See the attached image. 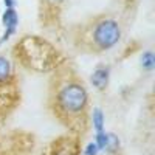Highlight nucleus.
Listing matches in <instances>:
<instances>
[{
    "mask_svg": "<svg viewBox=\"0 0 155 155\" xmlns=\"http://www.w3.org/2000/svg\"><path fill=\"white\" fill-rule=\"evenodd\" d=\"M47 106L53 116L74 134H82L88 127L90 95L88 90L68 64L51 73L48 82Z\"/></svg>",
    "mask_w": 155,
    "mask_h": 155,
    "instance_id": "1",
    "label": "nucleus"
},
{
    "mask_svg": "<svg viewBox=\"0 0 155 155\" xmlns=\"http://www.w3.org/2000/svg\"><path fill=\"white\" fill-rule=\"evenodd\" d=\"M12 59L25 70L33 73H53L64 64L67 58L48 39L36 34H25L14 44L11 50Z\"/></svg>",
    "mask_w": 155,
    "mask_h": 155,
    "instance_id": "2",
    "label": "nucleus"
},
{
    "mask_svg": "<svg viewBox=\"0 0 155 155\" xmlns=\"http://www.w3.org/2000/svg\"><path fill=\"white\" fill-rule=\"evenodd\" d=\"M121 23L109 14H98L71 28V42L81 53H104L121 41Z\"/></svg>",
    "mask_w": 155,
    "mask_h": 155,
    "instance_id": "3",
    "label": "nucleus"
},
{
    "mask_svg": "<svg viewBox=\"0 0 155 155\" xmlns=\"http://www.w3.org/2000/svg\"><path fill=\"white\" fill-rule=\"evenodd\" d=\"M19 104L20 87L14 65L6 56L0 54V121L14 112Z\"/></svg>",
    "mask_w": 155,
    "mask_h": 155,
    "instance_id": "4",
    "label": "nucleus"
},
{
    "mask_svg": "<svg viewBox=\"0 0 155 155\" xmlns=\"http://www.w3.org/2000/svg\"><path fill=\"white\" fill-rule=\"evenodd\" d=\"M67 0H39V22L42 27H58Z\"/></svg>",
    "mask_w": 155,
    "mask_h": 155,
    "instance_id": "5",
    "label": "nucleus"
},
{
    "mask_svg": "<svg viewBox=\"0 0 155 155\" xmlns=\"http://www.w3.org/2000/svg\"><path fill=\"white\" fill-rule=\"evenodd\" d=\"M81 144L78 137L62 135L56 138L50 147V155H79Z\"/></svg>",
    "mask_w": 155,
    "mask_h": 155,
    "instance_id": "6",
    "label": "nucleus"
},
{
    "mask_svg": "<svg viewBox=\"0 0 155 155\" xmlns=\"http://www.w3.org/2000/svg\"><path fill=\"white\" fill-rule=\"evenodd\" d=\"M90 81H92L93 87L99 92H104L109 87V81H110V67L107 65H98L92 76H90Z\"/></svg>",
    "mask_w": 155,
    "mask_h": 155,
    "instance_id": "7",
    "label": "nucleus"
},
{
    "mask_svg": "<svg viewBox=\"0 0 155 155\" xmlns=\"http://www.w3.org/2000/svg\"><path fill=\"white\" fill-rule=\"evenodd\" d=\"M2 23L5 30H16L17 25H19V14L16 8H11V9H5V12L2 14Z\"/></svg>",
    "mask_w": 155,
    "mask_h": 155,
    "instance_id": "8",
    "label": "nucleus"
},
{
    "mask_svg": "<svg viewBox=\"0 0 155 155\" xmlns=\"http://www.w3.org/2000/svg\"><path fill=\"white\" fill-rule=\"evenodd\" d=\"M92 116V124H93V129L95 132L99 134V132H104V123H106V118H104V112H102L99 107H95L90 113Z\"/></svg>",
    "mask_w": 155,
    "mask_h": 155,
    "instance_id": "9",
    "label": "nucleus"
},
{
    "mask_svg": "<svg viewBox=\"0 0 155 155\" xmlns=\"http://www.w3.org/2000/svg\"><path fill=\"white\" fill-rule=\"evenodd\" d=\"M141 67H143L146 71H152L155 68V54L152 53L150 50L144 51L143 54H141Z\"/></svg>",
    "mask_w": 155,
    "mask_h": 155,
    "instance_id": "10",
    "label": "nucleus"
},
{
    "mask_svg": "<svg viewBox=\"0 0 155 155\" xmlns=\"http://www.w3.org/2000/svg\"><path fill=\"white\" fill-rule=\"evenodd\" d=\"M121 147V143H120V138L116 137L115 134L112 132H107V146H106V152L109 153H116Z\"/></svg>",
    "mask_w": 155,
    "mask_h": 155,
    "instance_id": "11",
    "label": "nucleus"
},
{
    "mask_svg": "<svg viewBox=\"0 0 155 155\" xmlns=\"http://www.w3.org/2000/svg\"><path fill=\"white\" fill-rule=\"evenodd\" d=\"M93 143L96 144V147H98V150L101 152V150H106V146H107V132L104 130V132H99V134H96L95 135V141Z\"/></svg>",
    "mask_w": 155,
    "mask_h": 155,
    "instance_id": "12",
    "label": "nucleus"
},
{
    "mask_svg": "<svg viewBox=\"0 0 155 155\" xmlns=\"http://www.w3.org/2000/svg\"><path fill=\"white\" fill-rule=\"evenodd\" d=\"M98 153H99V150L95 143H88L84 149V155H98Z\"/></svg>",
    "mask_w": 155,
    "mask_h": 155,
    "instance_id": "13",
    "label": "nucleus"
},
{
    "mask_svg": "<svg viewBox=\"0 0 155 155\" xmlns=\"http://www.w3.org/2000/svg\"><path fill=\"white\" fill-rule=\"evenodd\" d=\"M137 2H138V0H123V3H124V6L127 9H134L135 5H137Z\"/></svg>",
    "mask_w": 155,
    "mask_h": 155,
    "instance_id": "14",
    "label": "nucleus"
},
{
    "mask_svg": "<svg viewBox=\"0 0 155 155\" xmlns=\"http://www.w3.org/2000/svg\"><path fill=\"white\" fill-rule=\"evenodd\" d=\"M3 3H5L6 9H11V8H16V0H3Z\"/></svg>",
    "mask_w": 155,
    "mask_h": 155,
    "instance_id": "15",
    "label": "nucleus"
}]
</instances>
